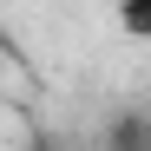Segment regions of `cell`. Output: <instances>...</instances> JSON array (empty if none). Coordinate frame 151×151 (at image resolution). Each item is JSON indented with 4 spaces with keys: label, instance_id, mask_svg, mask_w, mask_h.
<instances>
[{
    "label": "cell",
    "instance_id": "obj_2",
    "mask_svg": "<svg viewBox=\"0 0 151 151\" xmlns=\"http://www.w3.org/2000/svg\"><path fill=\"white\" fill-rule=\"evenodd\" d=\"M40 151H53V145H40Z\"/></svg>",
    "mask_w": 151,
    "mask_h": 151
},
{
    "label": "cell",
    "instance_id": "obj_1",
    "mask_svg": "<svg viewBox=\"0 0 151 151\" xmlns=\"http://www.w3.org/2000/svg\"><path fill=\"white\" fill-rule=\"evenodd\" d=\"M118 27L132 40H151V0H118Z\"/></svg>",
    "mask_w": 151,
    "mask_h": 151
}]
</instances>
